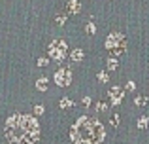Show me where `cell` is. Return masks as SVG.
Here are the masks:
<instances>
[{"label": "cell", "instance_id": "12", "mask_svg": "<svg viewBox=\"0 0 149 144\" xmlns=\"http://www.w3.org/2000/svg\"><path fill=\"white\" fill-rule=\"evenodd\" d=\"M117 67H119V63H117V59H109V61H108V68H109V70H115Z\"/></svg>", "mask_w": 149, "mask_h": 144}, {"label": "cell", "instance_id": "4", "mask_svg": "<svg viewBox=\"0 0 149 144\" xmlns=\"http://www.w3.org/2000/svg\"><path fill=\"white\" fill-rule=\"evenodd\" d=\"M106 48L113 49L115 53H123L125 51V36L121 32H111L106 38Z\"/></svg>", "mask_w": 149, "mask_h": 144}, {"label": "cell", "instance_id": "6", "mask_svg": "<svg viewBox=\"0 0 149 144\" xmlns=\"http://www.w3.org/2000/svg\"><path fill=\"white\" fill-rule=\"evenodd\" d=\"M123 89L121 87H111V91H109V99H111L113 104H121V100H123Z\"/></svg>", "mask_w": 149, "mask_h": 144}, {"label": "cell", "instance_id": "16", "mask_svg": "<svg viewBox=\"0 0 149 144\" xmlns=\"http://www.w3.org/2000/svg\"><path fill=\"white\" fill-rule=\"evenodd\" d=\"M98 81H102V84H104V81H108V74H106V72H100L98 74Z\"/></svg>", "mask_w": 149, "mask_h": 144}, {"label": "cell", "instance_id": "3", "mask_svg": "<svg viewBox=\"0 0 149 144\" xmlns=\"http://www.w3.org/2000/svg\"><path fill=\"white\" fill-rule=\"evenodd\" d=\"M47 51H49V57H51V59L62 61V59L66 57V53H68V48H66V42H64V40L57 38V40H53V42L49 44Z\"/></svg>", "mask_w": 149, "mask_h": 144}, {"label": "cell", "instance_id": "20", "mask_svg": "<svg viewBox=\"0 0 149 144\" xmlns=\"http://www.w3.org/2000/svg\"><path fill=\"white\" fill-rule=\"evenodd\" d=\"M117 123H119V116H113V118H111V125H113V127H115V125H117Z\"/></svg>", "mask_w": 149, "mask_h": 144}, {"label": "cell", "instance_id": "5", "mask_svg": "<svg viewBox=\"0 0 149 144\" xmlns=\"http://www.w3.org/2000/svg\"><path fill=\"white\" fill-rule=\"evenodd\" d=\"M70 81H72V72H70V68H58V70L55 72V84L57 85L66 87V85H70Z\"/></svg>", "mask_w": 149, "mask_h": 144}, {"label": "cell", "instance_id": "11", "mask_svg": "<svg viewBox=\"0 0 149 144\" xmlns=\"http://www.w3.org/2000/svg\"><path fill=\"white\" fill-rule=\"evenodd\" d=\"M85 30H87V34H95V32H96V27H95V23H87Z\"/></svg>", "mask_w": 149, "mask_h": 144}, {"label": "cell", "instance_id": "13", "mask_svg": "<svg viewBox=\"0 0 149 144\" xmlns=\"http://www.w3.org/2000/svg\"><path fill=\"white\" fill-rule=\"evenodd\" d=\"M55 23H57V25H64V23H66V15H57Z\"/></svg>", "mask_w": 149, "mask_h": 144}, {"label": "cell", "instance_id": "18", "mask_svg": "<svg viewBox=\"0 0 149 144\" xmlns=\"http://www.w3.org/2000/svg\"><path fill=\"white\" fill-rule=\"evenodd\" d=\"M45 65H47V59H44V57L38 59V67H45Z\"/></svg>", "mask_w": 149, "mask_h": 144}, {"label": "cell", "instance_id": "14", "mask_svg": "<svg viewBox=\"0 0 149 144\" xmlns=\"http://www.w3.org/2000/svg\"><path fill=\"white\" fill-rule=\"evenodd\" d=\"M34 114L42 116V114H44V106H42V104H36V106H34Z\"/></svg>", "mask_w": 149, "mask_h": 144}, {"label": "cell", "instance_id": "8", "mask_svg": "<svg viewBox=\"0 0 149 144\" xmlns=\"http://www.w3.org/2000/svg\"><path fill=\"white\" fill-rule=\"evenodd\" d=\"M79 10H81V4L77 2V0H70L68 2V11L70 13H79Z\"/></svg>", "mask_w": 149, "mask_h": 144}, {"label": "cell", "instance_id": "1", "mask_svg": "<svg viewBox=\"0 0 149 144\" xmlns=\"http://www.w3.org/2000/svg\"><path fill=\"white\" fill-rule=\"evenodd\" d=\"M4 135L11 144H34L40 137V125L32 116L15 114L8 118L4 125Z\"/></svg>", "mask_w": 149, "mask_h": 144}, {"label": "cell", "instance_id": "21", "mask_svg": "<svg viewBox=\"0 0 149 144\" xmlns=\"http://www.w3.org/2000/svg\"><path fill=\"white\" fill-rule=\"evenodd\" d=\"M127 89H130V91H132V89H134V81H128V84H127Z\"/></svg>", "mask_w": 149, "mask_h": 144}, {"label": "cell", "instance_id": "9", "mask_svg": "<svg viewBox=\"0 0 149 144\" xmlns=\"http://www.w3.org/2000/svg\"><path fill=\"white\" fill-rule=\"evenodd\" d=\"M58 104H61V108L68 110V108L74 106V100H72V99H66V97H64V99H61V103H58Z\"/></svg>", "mask_w": 149, "mask_h": 144}, {"label": "cell", "instance_id": "15", "mask_svg": "<svg viewBox=\"0 0 149 144\" xmlns=\"http://www.w3.org/2000/svg\"><path fill=\"white\" fill-rule=\"evenodd\" d=\"M138 127H140V129L147 127V118H140V122H138Z\"/></svg>", "mask_w": 149, "mask_h": 144}, {"label": "cell", "instance_id": "2", "mask_svg": "<svg viewBox=\"0 0 149 144\" xmlns=\"http://www.w3.org/2000/svg\"><path fill=\"white\" fill-rule=\"evenodd\" d=\"M104 135L106 133L102 123L95 118H89V116H81L70 131L74 144H102Z\"/></svg>", "mask_w": 149, "mask_h": 144}, {"label": "cell", "instance_id": "7", "mask_svg": "<svg viewBox=\"0 0 149 144\" xmlns=\"http://www.w3.org/2000/svg\"><path fill=\"white\" fill-rule=\"evenodd\" d=\"M83 57H85L83 49L76 48V49H74V51H72V61H74V63H81V61H83Z\"/></svg>", "mask_w": 149, "mask_h": 144}, {"label": "cell", "instance_id": "10", "mask_svg": "<svg viewBox=\"0 0 149 144\" xmlns=\"http://www.w3.org/2000/svg\"><path fill=\"white\" fill-rule=\"evenodd\" d=\"M36 87L40 89V91H44V89H47V78H40V80L36 81Z\"/></svg>", "mask_w": 149, "mask_h": 144}, {"label": "cell", "instance_id": "22", "mask_svg": "<svg viewBox=\"0 0 149 144\" xmlns=\"http://www.w3.org/2000/svg\"><path fill=\"white\" fill-rule=\"evenodd\" d=\"M83 104H85V106H89V104H91V99H89V97H85V99H83Z\"/></svg>", "mask_w": 149, "mask_h": 144}, {"label": "cell", "instance_id": "19", "mask_svg": "<svg viewBox=\"0 0 149 144\" xmlns=\"http://www.w3.org/2000/svg\"><path fill=\"white\" fill-rule=\"evenodd\" d=\"M147 103V99H143V97H136V104H143Z\"/></svg>", "mask_w": 149, "mask_h": 144}, {"label": "cell", "instance_id": "17", "mask_svg": "<svg viewBox=\"0 0 149 144\" xmlns=\"http://www.w3.org/2000/svg\"><path fill=\"white\" fill-rule=\"evenodd\" d=\"M96 110H98V112H104L106 110V103H98V104H96Z\"/></svg>", "mask_w": 149, "mask_h": 144}]
</instances>
